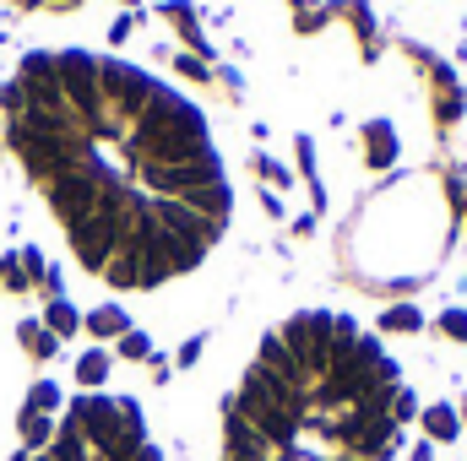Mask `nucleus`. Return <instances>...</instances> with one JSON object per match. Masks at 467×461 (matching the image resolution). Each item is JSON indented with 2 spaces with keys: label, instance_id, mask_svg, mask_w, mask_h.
<instances>
[{
  "label": "nucleus",
  "instance_id": "nucleus-1",
  "mask_svg": "<svg viewBox=\"0 0 467 461\" xmlns=\"http://www.w3.org/2000/svg\"><path fill=\"white\" fill-rule=\"evenodd\" d=\"M0 125L77 271L119 299L196 288L239 239L244 190L218 115L125 55L27 49Z\"/></svg>",
  "mask_w": 467,
  "mask_h": 461
},
{
  "label": "nucleus",
  "instance_id": "nucleus-2",
  "mask_svg": "<svg viewBox=\"0 0 467 461\" xmlns=\"http://www.w3.org/2000/svg\"><path fill=\"white\" fill-rule=\"evenodd\" d=\"M424 369L369 310L283 293L185 374L174 461H424Z\"/></svg>",
  "mask_w": 467,
  "mask_h": 461
},
{
  "label": "nucleus",
  "instance_id": "nucleus-3",
  "mask_svg": "<svg viewBox=\"0 0 467 461\" xmlns=\"http://www.w3.org/2000/svg\"><path fill=\"white\" fill-rule=\"evenodd\" d=\"M16 461H174L136 391H82L55 424H33V451Z\"/></svg>",
  "mask_w": 467,
  "mask_h": 461
}]
</instances>
